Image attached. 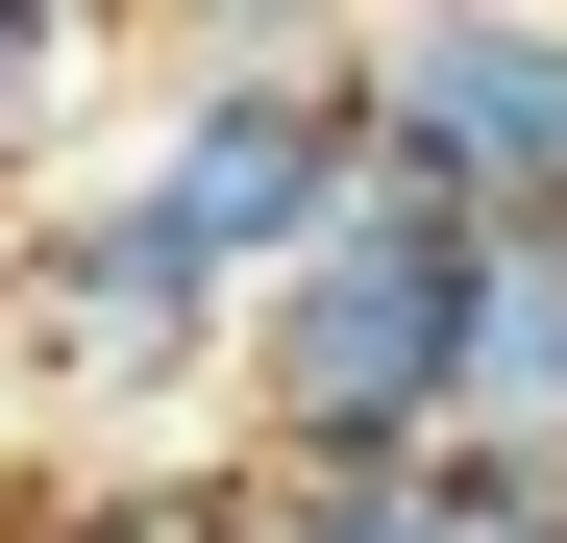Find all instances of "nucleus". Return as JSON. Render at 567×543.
Listing matches in <instances>:
<instances>
[{
	"mask_svg": "<svg viewBox=\"0 0 567 543\" xmlns=\"http://www.w3.org/2000/svg\"><path fill=\"white\" fill-rule=\"evenodd\" d=\"M468 321H494V247L420 223V198H370L346 247H297L247 297V371H223L247 470H444L468 444Z\"/></svg>",
	"mask_w": 567,
	"mask_h": 543,
	"instance_id": "nucleus-1",
	"label": "nucleus"
},
{
	"mask_svg": "<svg viewBox=\"0 0 567 543\" xmlns=\"http://www.w3.org/2000/svg\"><path fill=\"white\" fill-rule=\"evenodd\" d=\"M124 173L271 297L297 247H346L370 198H395V173H370V50H346V25H148V74H124Z\"/></svg>",
	"mask_w": 567,
	"mask_h": 543,
	"instance_id": "nucleus-2",
	"label": "nucleus"
},
{
	"mask_svg": "<svg viewBox=\"0 0 567 543\" xmlns=\"http://www.w3.org/2000/svg\"><path fill=\"white\" fill-rule=\"evenodd\" d=\"M0 371H25L50 420L148 444V420H198V396L247 371V272L100 148V173H50V198L0 223Z\"/></svg>",
	"mask_w": 567,
	"mask_h": 543,
	"instance_id": "nucleus-3",
	"label": "nucleus"
},
{
	"mask_svg": "<svg viewBox=\"0 0 567 543\" xmlns=\"http://www.w3.org/2000/svg\"><path fill=\"white\" fill-rule=\"evenodd\" d=\"M370 50V173L468 247H567V25L543 0H444V25H346Z\"/></svg>",
	"mask_w": 567,
	"mask_h": 543,
	"instance_id": "nucleus-4",
	"label": "nucleus"
},
{
	"mask_svg": "<svg viewBox=\"0 0 567 543\" xmlns=\"http://www.w3.org/2000/svg\"><path fill=\"white\" fill-rule=\"evenodd\" d=\"M0 543H271V470L247 444H74L0 494Z\"/></svg>",
	"mask_w": 567,
	"mask_h": 543,
	"instance_id": "nucleus-5",
	"label": "nucleus"
},
{
	"mask_svg": "<svg viewBox=\"0 0 567 543\" xmlns=\"http://www.w3.org/2000/svg\"><path fill=\"white\" fill-rule=\"evenodd\" d=\"M124 25H74V0H0V173H25V198H50V148L74 124H124ZM74 173H100V148H74Z\"/></svg>",
	"mask_w": 567,
	"mask_h": 543,
	"instance_id": "nucleus-6",
	"label": "nucleus"
},
{
	"mask_svg": "<svg viewBox=\"0 0 567 543\" xmlns=\"http://www.w3.org/2000/svg\"><path fill=\"white\" fill-rule=\"evenodd\" d=\"M468 444L567 470V247H494V321H468Z\"/></svg>",
	"mask_w": 567,
	"mask_h": 543,
	"instance_id": "nucleus-7",
	"label": "nucleus"
},
{
	"mask_svg": "<svg viewBox=\"0 0 567 543\" xmlns=\"http://www.w3.org/2000/svg\"><path fill=\"white\" fill-rule=\"evenodd\" d=\"M271 543H444L420 470H271Z\"/></svg>",
	"mask_w": 567,
	"mask_h": 543,
	"instance_id": "nucleus-8",
	"label": "nucleus"
}]
</instances>
